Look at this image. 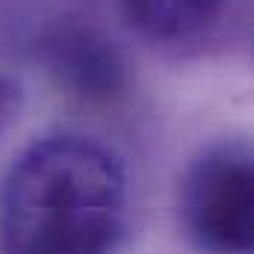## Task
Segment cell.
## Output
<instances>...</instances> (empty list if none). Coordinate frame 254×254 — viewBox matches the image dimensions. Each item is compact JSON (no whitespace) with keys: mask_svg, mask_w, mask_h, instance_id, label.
Wrapping results in <instances>:
<instances>
[{"mask_svg":"<svg viewBox=\"0 0 254 254\" xmlns=\"http://www.w3.org/2000/svg\"><path fill=\"white\" fill-rule=\"evenodd\" d=\"M127 201L116 151L83 133H48L0 184V254H113Z\"/></svg>","mask_w":254,"mask_h":254,"instance_id":"1","label":"cell"},{"mask_svg":"<svg viewBox=\"0 0 254 254\" xmlns=\"http://www.w3.org/2000/svg\"><path fill=\"white\" fill-rule=\"evenodd\" d=\"M181 222L207 254H252L254 166L240 142L210 145L181 181Z\"/></svg>","mask_w":254,"mask_h":254,"instance_id":"2","label":"cell"},{"mask_svg":"<svg viewBox=\"0 0 254 254\" xmlns=\"http://www.w3.org/2000/svg\"><path fill=\"white\" fill-rule=\"evenodd\" d=\"M42 63L54 86L83 107H113L130 89L122 48L95 24L63 21L42 39Z\"/></svg>","mask_w":254,"mask_h":254,"instance_id":"3","label":"cell"},{"mask_svg":"<svg viewBox=\"0 0 254 254\" xmlns=\"http://www.w3.org/2000/svg\"><path fill=\"white\" fill-rule=\"evenodd\" d=\"M130 27L163 48L207 42L231 12V0H122Z\"/></svg>","mask_w":254,"mask_h":254,"instance_id":"4","label":"cell"},{"mask_svg":"<svg viewBox=\"0 0 254 254\" xmlns=\"http://www.w3.org/2000/svg\"><path fill=\"white\" fill-rule=\"evenodd\" d=\"M21 107H24L21 83L15 77H9V74H0V133L18 119Z\"/></svg>","mask_w":254,"mask_h":254,"instance_id":"5","label":"cell"}]
</instances>
